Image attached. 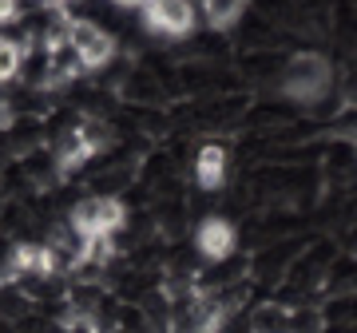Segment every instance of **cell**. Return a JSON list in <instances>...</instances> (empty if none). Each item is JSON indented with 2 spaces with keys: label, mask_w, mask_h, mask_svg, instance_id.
<instances>
[{
  "label": "cell",
  "mask_w": 357,
  "mask_h": 333,
  "mask_svg": "<svg viewBox=\"0 0 357 333\" xmlns=\"http://www.w3.org/2000/svg\"><path fill=\"white\" fill-rule=\"evenodd\" d=\"M342 100H345V107H357V72L342 84Z\"/></svg>",
  "instance_id": "10"
},
{
  "label": "cell",
  "mask_w": 357,
  "mask_h": 333,
  "mask_svg": "<svg viewBox=\"0 0 357 333\" xmlns=\"http://www.w3.org/2000/svg\"><path fill=\"white\" fill-rule=\"evenodd\" d=\"M112 4H119V8H143L147 0H112Z\"/></svg>",
  "instance_id": "11"
},
{
  "label": "cell",
  "mask_w": 357,
  "mask_h": 333,
  "mask_svg": "<svg viewBox=\"0 0 357 333\" xmlns=\"http://www.w3.org/2000/svg\"><path fill=\"white\" fill-rule=\"evenodd\" d=\"M349 4H354V8H357V0H349Z\"/></svg>",
  "instance_id": "13"
},
{
  "label": "cell",
  "mask_w": 357,
  "mask_h": 333,
  "mask_svg": "<svg viewBox=\"0 0 357 333\" xmlns=\"http://www.w3.org/2000/svg\"><path fill=\"white\" fill-rule=\"evenodd\" d=\"M68 218L84 238H119L131 226V210L119 194H88L68 206Z\"/></svg>",
  "instance_id": "1"
},
{
  "label": "cell",
  "mask_w": 357,
  "mask_h": 333,
  "mask_svg": "<svg viewBox=\"0 0 357 333\" xmlns=\"http://www.w3.org/2000/svg\"><path fill=\"white\" fill-rule=\"evenodd\" d=\"M191 246H195V262H203V266L230 262L238 254V226H234V218H227V215L199 218L195 234H191Z\"/></svg>",
  "instance_id": "4"
},
{
  "label": "cell",
  "mask_w": 357,
  "mask_h": 333,
  "mask_svg": "<svg viewBox=\"0 0 357 333\" xmlns=\"http://www.w3.org/2000/svg\"><path fill=\"white\" fill-rule=\"evenodd\" d=\"M20 20V0H0V24Z\"/></svg>",
  "instance_id": "9"
},
{
  "label": "cell",
  "mask_w": 357,
  "mask_h": 333,
  "mask_svg": "<svg viewBox=\"0 0 357 333\" xmlns=\"http://www.w3.org/2000/svg\"><path fill=\"white\" fill-rule=\"evenodd\" d=\"M246 333H298V325H294V306H286V302H258L250 309Z\"/></svg>",
  "instance_id": "6"
},
{
  "label": "cell",
  "mask_w": 357,
  "mask_h": 333,
  "mask_svg": "<svg viewBox=\"0 0 357 333\" xmlns=\"http://www.w3.org/2000/svg\"><path fill=\"white\" fill-rule=\"evenodd\" d=\"M40 4H44V8H68L72 0H40Z\"/></svg>",
  "instance_id": "12"
},
{
  "label": "cell",
  "mask_w": 357,
  "mask_h": 333,
  "mask_svg": "<svg viewBox=\"0 0 357 333\" xmlns=\"http://www.w3.org/2000/svg\"><path fill=\"white\" fill-rule=\"evenodd\" d=\"M354 151H357V147H354Z\"/></svg>",
  "instance_id": "14"
},
{
  "label": "cell",
  "mask_w": 357,
  "mask_h": 333,
  "mask_svg": "<svg viewBox=\"0 0 357 333\" xmlns=\"http://www.w3.org/2000/svg\"><path fill=\"white\" fill-rule=\"evenodd\" d=\"M68 44L72 52L79 56V64L84 72H103V68H112V60L119 56V44L100 20H91V16H68Z\"/></svg>",
  "instance_id": "2"
},
{
  "label": "cell",
  "mask_w": 357,
  "mask_h": 333,
  "mask_svg": "<svg viewBox=\"0 0 357 333\" xmlns=\"http://www.w3.org/2000/svg\"><path fill=\"white\" fill-rule=\"evenodd\" d=\"M250 13V0H199V16L206 20L211 32H230V28H238Z\"/></svg>",
  "instance_id": "7"
},
{
  "label": "cell",
  "mask_w": 357,
  "mask_h": 333,
  "mask_svg": "<svg viewBox=\"0 0 357 333\" xmlns=\"http://www.w3.org/2000/svg\"><path fill=\"white\" fill-rule=\"evenodd\" d=\"M227 175H230V151L218 139H203L195 147V163H191L195 187L206 194H215L227 187Z\"/></svg>",
  "instance_id": "5"
},
{
  "label": "cell",
  "mask_w": 357,
  "mask_h": 333,
  "mask_svg": "<svg viewBox=\"0 0 357 333\" xmlns=\"http://www.w3.org/2000/svg\"><path fill=\"white\" fill-rule=\"evenodd\" d=\"M28 56H32V48H28L24 40L0 32V84H13V79L24 76Z\"/></svg>",
  "instance_id": "8"
},
{
  "label": "cell",
  "mask_w": 357,
  "mask_h": 333,
  "mask_svg": "<svg viewBox=\"0 0 357 333\" xmlns=\"http://www.w3.org/2000/svg\"><path fill=\"white\" fill-rule=\"evenodd\" d=\"M143 28L159 40H191L199 28V4L195 0H147L139 8Z\"/></svg>",
  "instance_id": "3"
}]
</instances>
